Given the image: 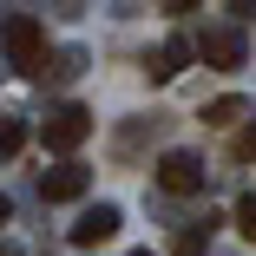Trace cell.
<instances>
[{"instance_id":"cell-1","label":"cell","mask_w":256,"mask_h":256,"mask_svg":"<svg viewBox=\"0 0 256 256\" xmlns=\"http://www.w3.org/2000/svg\"><path fill=\"white\" fill-rule=\"evenodd\" d=\"M0 40H7V60H14L20 72H40V46H46V33H40V20H33V14H14Z\"/></svg>"},{"instance_id":"cell-2","label":"cell","mask_w":256,"mask_h":256,"mask_svg":"<svg viewBox=\"0 0 256 256\" xmlns=\"http://www.w3.org/2000/svg\"><path fill=\"white\" fill-rule=\"evenodd\" d=\"M86 138H92V112L86 106H60L46 118V151H79Z\"/></svg>"},{"instance_id":"cell-3","label":"cell","mask_w":256,"mask_h":256,"mask_svg":"<svg viewBox=\"0 0 256 256\" xmlns=\"http://www.w3.org/2000/svg\"><path fill=\"white\" fill-rule=\"evenodd\" d=\"M158 184H164L171 197L204 190V158H190V151H164V158H158Z\"/></svg>"},{"instance_id":"cell-4","label":"cell","mask_w":256,"mask_h":256,"mask_svg":"<svg viewBox=\"0 0 256 256\" xmlns=\"http://www.w3.org/2000/svg\"><path fill=\"white\" fill-rule=\"evenodd\" d=\"M197 60L217 66V72H236V66H243V33H230V26L204 33V40H197Z\"/></svg>"},{"instance_id":"cell-5","label":"cell","mask_w":256,"mask_h":256,"mask_svg":"<svg viewBox=\"0 0 256 256\" xmlns=\"http://www.w3.org/2000/svg\"><path fill=\"white\" fill-rule=\"evenodd\" d=\"M106 236H118V210H112V204H92V210L72 224V243L92 250V243H106Z\"/></svg>"},{"instance_id":"cell-6","label":"cell","mask_w":256,"mask_h":256,"mask_svg":"<svg viewBox=\"0 0 256 256\" xmlns=\"http://www.w3.org/2000/svg\"><path fill=\"white\" fill-rule=\"evenodd\" d=\"M40 190H46V204H72V197H86V164H60V171H46Z\"/></svg>"},{"instance_id":"cell-7","label":"cell","mask_w":256,"mask_h":256,"mask_svg":"<svg viewBox=\"0 0 256 256\" xmlns=\"http://www.w3.org/2000/svg\"><path fill=\"white\" fill-rule=\"evenodd\" d=\"M190 53H197L190 40H164V46H158V66H151V79H178V72L190 66Z\"/></svg>"},{"instance_id":"cell-8","label":"cell","mask_w":256,"mask_h":256,"mask_svg":"<svg viewBox=\"0 0 256 256\" xmlns=\"http://www.w3.org/2000/svg\"><path fill=\"white\" fill-rule=\"evenodd\" d=\"M243 118V98H210L204 106V125H236Z\"/></svg>"},{"instance_id":"cell-9","label":"cell","mask_w":256,"mask_h":256,"mask_svg":"<svg viewBox=\"0 0 256 256\" xmlns=\"http://www.w3.org/2000/svg\"><path fill=\"white\" fill-rule=\"evenodd\" d=\"M20 144H26V125L20 118H0V158H14Z\"/></svg>"},{"instance_id":"cell-10","label":"cell","mask_w":256,"mask_h":256,"mask_svg":"<svg viewBox=\"0 0 256 256\" xmlns=\"http://www.w3.org/2000/svg\"><path fill=\"white\" fill-rule=\"evenodd\" d=\"M230 158H256V118L236 132V144H230Z\"/></svg>"},{"instance_id":"cell-11","label":"cell","mask_w":256,"mask_h":256,"mask_svg":"<svg viewBox=\"0 0 256 256\" xmlns=\"http://www.w3.org/2000/svg\"><path fill=\"white\" fill-rule=\"evenodd\" d=\"M236 230L256 243V197H243V204H236Z\"/></svg>"},{"instance_id":"cell-12","label":"cell","mask_w":256,"mask_h":256,"mask_svg":"<svg viewBox=\"0 0 256 256\" xmlns=\"http://www.w3.org/2000/svg\"><path fill=\"white\" fill-rule=\"evenodd\" d=\"M204 243H210V230H184L178 236V256H204Z\"/></svg>"},{"instance_id":"cell-13","label":"cell","mask_w":256,"mask_h":256,"mask_svg":"<svg viewBox=\"0 0 256 256\" xmlns=\"http://www.w3.org/2000/svg\"><path fill=\"white\" fill-rule=\"evenodd\" d=\"M0 224H7V197H0Z\"/></svg>"},{"instance_id":"cell-14","label":"cell","mask_w":256,"mask_h":256,"mask_svg":"<svg viewBox=\"0 0 256 256\" xmlns=\"http://www.w3.org/2000/svg\"><path fill=\"white\" fill-rule=\"evenodd\" d=\"M138 256H151V250H138Z\"/></svg>"}]
</instances>
